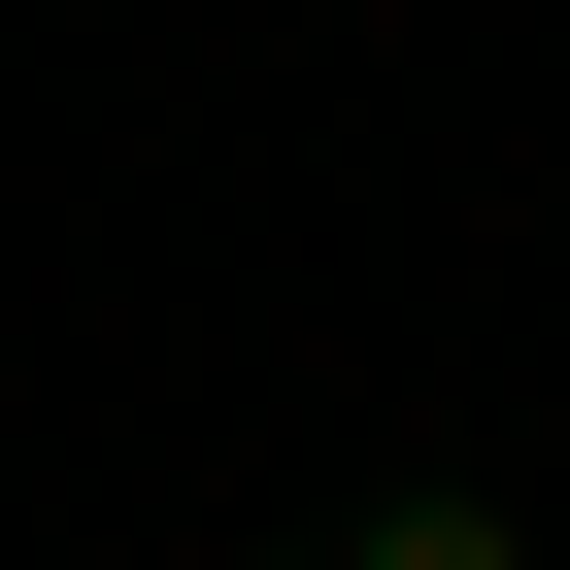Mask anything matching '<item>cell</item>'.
<instances>
[{"label": "cell", "instance_id": "obj_1", "mask_svg": "<svg viewBox=\"0 0 570 570\" xmlns=\"http://www.w3.org/2000/svg\"><path fill=\"white\" fill-rule=\"evenodd\" d=\"M336 570H537V537H503V503H470V470H403V503H370V537H336Z\"/></svg>", "mask_w": 570, "mask_h": 570}]
</instances>
